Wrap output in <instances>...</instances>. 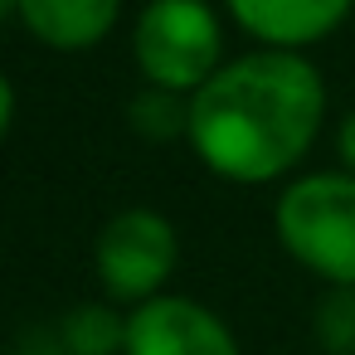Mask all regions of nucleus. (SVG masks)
Returning a JSON list of instances; mask_svg holds the SVG:
<instances>
[{
  "label": "nucleus",
  "mask_w": 355,
  "mask_h": 355,
  "mask_svg": "<svg viewBox=\"0 0 355 355\" xmlns=\"http://www.w3.org/2000/svg\"><path fill=\"white\" fill-rule=\"evenodd\" d=\"M326 127L321 69L297 49H243L200 93H190L185 146L195 161L243 190L302 175Z\"/></svg>",
  "instance_id": "1"
},
{
  "label": "nucleus",
  "mask_w": 355,
  "mask_h": 355,
  "mask_svg": "<svg viewBox=\"0 0 355 355\" xmlns=\"http://www.w3.org/2000/svg\"><path fill=\"white\" fill-rule=\"evenodd\" d=\"M272 234L326 287H355V175L340 166L292 175L272 200Z\"/></svg>",
  "instance_id": "2"
},
{
  "label": "nucleus",
  "mask_w": 355,
  "mask_h": 355,
  "mask_svg": "<svg viewBox=\"0 0 355 355\" xmlns=\"http://www.w3.org/2000/svg\"><path fill=\"white\" fill-rule=\"evenodd\" d=\"M132 64L141 83L200 93L224 64V15L209 0H146L132 20Z\"/></svg>",
  "instance_id": "3"
},
{
  "label": "nucleus",
  "mask_w": 355,
  "mask_h": 355,
  "mask_svg": "<svg viewBox=\"0 0 355 355\" xmlns=\"http://www.w3.org/2000/svg\"><path fill=\"white\" fill-rule=\"evenodd\" d=\"M180 268V234L175 224L151 205H127L103 219L93 239V272L107 302L141 306L161 292H171V277Z\"/></svg>",
  "instance_id": "4"
},
{
  "label": "nucleus",
  "mask_w": 355,
  "mask_h": 355,
  "mask_svg": "<svg viewBox=\"0 0 355 355\" xmlns=\"http://www.w3.org/2000/svg\"><path fill=\"white\" fill-rule=\"evenodd\" d=\"M122 355H243V345L214 306L185 292H161L127 311Z\"/></svg>",
  "instance_id": "5"
},
{
  "label": "nucleus",
  "mask_w": 355,
  "mask_h": 355,
  "mask_svg": "<svg viewBox=\"0 0 355 355\" xmlns=\"http://www.w3.org/2000/svg\"><path fill=\"white\" fill-rule=\"evenodd\" d=\"M355 10V0H224V15L239 35L263 49H297L331 40Z\"/></svg>",
  "instance_id": "6"
},
{
  "label": "nucleus",
  "mask_w": 355,
  "mask_h": 355,
  "mask_svg": "<svg viewBox=\"0 0 355 355\" xmlns=\"http://www.w3.org/2000/svg\"><path fill=\"white\" fill-rule=\"evenodd\" d=\"M10 20L54 54H88L117 30L122 0H15Z\"/></svg>",
  "instance_id": "7"
},
{
  "label": "nucleus",
  "mask_w": 355,
  "mask_h": 355,
  "mask_svg": "<svg viewBox=\"0 0 355 355\" xmlns=\"http://www.w3.org/2000/svg\"><path fill=\"white\" fill-rule=\"evenodd\" d=\"M54 340L64 345V355H122L127 345V306L117 302H78L59 316Z\"/></svg>",
  "instance_id": "8"
},
{
  "label": "nucleus",
  "mask_w": 355,
  "mask_h": 355,
  "mask_svg": "<svg viewBox=\"0 0 355 355\" xmlns=\"http://www.w3.org/2000/svg\"><path fill=\"white\" fill-rule=\"evenodd\" d=\"M132 117V132L146 137V141H185V127H190V98L185 93H171V88H151L141 83V93L132 98L127 107Z\"/></svg>",
  "instance_id": "9"
},
{
  "label": "nucleus",
  "mask_w": 355,
  "mask_h": 355,
  "mask_svg": "<svg viewBox=\"0 0 355 355\" xmlns=\"http://www.w3.org/2000/svg\"><path fill=\"white\" fill-rule=\"evenodd\" d=\"M311 336L326 355H355V287H326L316 297Z\"/></svg>",
  "instance_id": "10"
},
{
  "label": "nucleus",
  "mask_w": 355,
  "mask_h": 355,
  "mask_svg": "<svg viewBox=\"0 0 355 355\" xmlns=\"http://www.w3.org/2000/svg\"><path fill=\"white\" fill-rule=\"evenodd\" d=\"M336 161H340V171L355 175V107L336 122Z\"/></svg>",
  "instance_id": "11"
},
{
  "label": "nucleus",
  "mask_w": 355,
  "mask_h": 355,
  "mask_svg": "<svg viewBox=\"0 0 355 355\" xmlns=\"http://www.w3.org/2000/svg\"><path fill=\"white\" fill-rule=\"evenodd\" d=\"M10 10H15V0H0V15H6V20H10Z\"/></svg>",
  "instance_id": "12"
}]
</instances>
